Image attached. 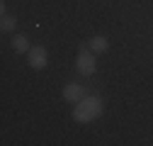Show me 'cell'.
Returning a JSON list of instances; mask_svg holds the SVG:
<instances>
[{
  "mask_svg": "<svg viewBox=\"0 0 153 146\" xmlns=\"http://www.w3.org/2000/svg\"><path fill=\"white\" fill-rule=\"evenodd\" d=\"M102 115V100L100 98H83L80 102H75L73 107V119L75 122H80V124H88L92 119H97Z\"/></svg>",
  "mask_w": 153,
  "mask_h": 146,
  "instance_id": "cell-1",
  "label": "cell"
},
{
  "mask_svg": "<svg viewBox=\"0 0 153 146\" xmlns=\"http://www.w3.org/2000/svg\"><path fill=\"white\" fill-rule=\"evenodd\" d=\"M27 54H29V66H32L34 71H42V68L46 66V59H49V56H46V49H44V46H34V49H29Z\"/></svg>",
  "mask_w": 153,
  "mask_h": 146,
  "instance_id": "cell-3",
  "label": "cell"
},
{
  "mask_svg": "<svg viewBox=\"0 0 153 146\" xmlns=\"http://www.w3.org/2000/svg\"><path fill=\"white\" fill-rule=\"evenodd\" d=\"M63 98H66L68 102H80V100L85 98V90H83L80 85H75V83H68V85L63 88Z\"/></svg>",
  "mask_w": 153,
  "mask_h": 146,
  "instance_id": "cell-4",
  "label": "cell"
},
{
  "mask_svg": "<svg viewBox=\"0 0 153 146\" xmlns=\"http://www.w3.org/2000/svg\"><path fill=\"white\" fill-rule=\"evenodd\" d=\"M75 66H78V73H80V76H92V73L97 71L95 51H88V49H83V51L78 54V59H75Z\"/></svg>",
  "mask_w": 153,
  "mask_h": 146,
  "instance_id": "cell-2",
  "label": "cell"
},
{
  "mask_svg": "<svg viewBox=\"0 0 153 146\" xmlns=\"http://www.w3.org/2000/svg\"><path fill=\"white\" fill-rule=\"evenodd\" d=\"M109 49V39L105 34H95L92 39H90V51H95V54H105Z\"/></svg>",
  "mask_w": 153,
  "mask_h": 146,
  "instance_id": "cell-5",
  "label": "cell"
},
{
  "mask_svg": "<svg viewBox=\"0 0 153 146\" xmlns=\"http://www.w3.org/2000/svg\"><path fill=\"white\" fill-rule=\"evenodd\" d=\"M15 27H17V20H15L12 15L3 12V25H0V29H3V32H12Z\"/></svg>",
  "mask_w": 153,
  "mask_h": 146,
  "instance_id": "cell-7",
  "label": "cell"
},
{
  "mask_svg": "<svg viewBox=\"0 0 153 146\" xmlns=\"http://www.w3.org/2000/svg\"><path fill=\"white\" fill-rule=\"evenodd\" d=\"M12 49L17 51V54H25V51H29V39L25 34H17L15 39H12Z\"/></svg>",
  "mask_w": 153,
  "mask_h": 146,
  "instance_id": "cell-6",
  "label": "cell"
}]
</instances>
